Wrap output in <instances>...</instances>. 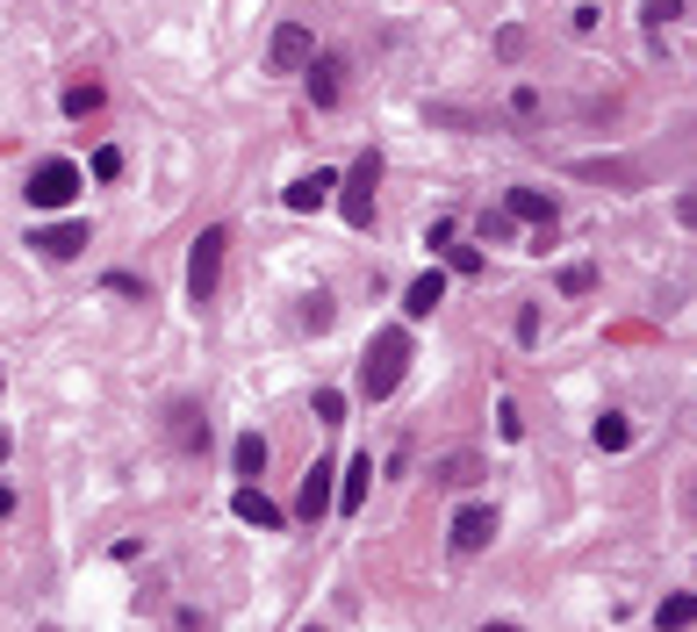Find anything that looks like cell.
<instances>
[{"label":"cell","mask_w":697,"mask_h":632,"mask_svg":"<svg viewBox=\"0 0 697 632\" xmlns=\"http://www.w3.org/2000/svg\"><path fill=\"white\" fill-rule=\"evenodd\" d=\"M402 374H410V331L388 324V331H374V345H366V359H360V389L374 395V403H388V395L402 389Z\"/></svg>","instance_id":"6da1fadb"},{"label":"cell","mask_w":697,"mask_h":632,"mask_svg":"<svg viewBox=\"0 0 697 632\" xmlns=\"http://www.w3.org/2000/svg\"><path fill=\"white\" fill-rule=\"evenodd\" d=\"M374 188H382V152H360V158H352V172L338 180V216H346L352 230L374 223Z\"/></svg>","instance_id":"7a4b0ae2"},{"label":"cell","mask_w":697,"mask_h":632,"mask_svg":"<svg viewBox=\"0 0 697 632\" xmlns=\"http://www.w3.org/2000/svg\"><path fill=\"white\" fill-rule=\"evenodd\" d=\"M224 252H230V230L209 223V230L194 238V252H188V302H209V295H216V281H224Z\"/></svg>","instance_id":"3957f363"},{"label":"cell","mask_w":697,"mask_h":632,"mask_svg":"<svg viewBox=\"0 0 697 632\" xmlns=\"http://www.w3.org/2000/svg\"><path fill=\"white\" fill-rule=\"evenodd\" d=\"M80 180H87V172L72 166V158H44V166L29 172L22 202H36V208H65V202H80Z\"/></svg>","instance_id":"277c9868"},{"label":"cell","mask_w":697,"mask_h":632,"mask_svg":"<svg viewBox=\"0 0 697 632\" xmlns=\"http://www.w3.org/2000/svg\"><path fill=\"white\" fill-rule=\"evenodd\" d=\"M266 65H274V72L316 65V36H310V22H280V29H274V44H266Z\"/></svg>","instance_id":"5b68a950"},{"label":"cell","mask_w":697,"mask_h":632,"mask_svg":"<svg viewBox=\"0 0 697 632\" xmlns=\"http://www.w3.org/2000/svg\"><path fill=\"white\" fill-rule=\"evenodd\" d=\"M332 481H338V467H332V461H310V475H302V496H296V517H302V525H316V517L338 503Z\"/></svg>","instance_id":"8992f818"},{"label":"cell","mask_w":697,"mask_h":632,"mask_svg":"<svg viewBox=\"0 0 697 632\" xmlns=\"http://www.w3.org/2000/svg\"><path fill=\"white\" fill-rule=\"evenodd\" d=\"M29 252H44V259H80V252H87V223H44V230H29Z\"/></svg>","instance_id":"52a82bcc"},{"label":"cell","mask_w":697,"mask_h":632,"mask_svg":"<svg viewBox=\"0 0 697 632\" xmlns=\"http://www.w3.org/2000/svg\"><path fill=\"white\" fill-rule=\"evenodd\" d=\"M310 102H316V108H338V102H346V58H338V51H316V65H310Z\"/></svg>","instance_id":"ba28073f"},{"label":"cell","mask_w":697,"mask_h":632,"mask_svg":"<svg viewBox=\"0 0 697 632\" xmlns=\"http://www.w3.org/2000/svg\"><path fill=\"white\" fill-rule=\"evenodd\" d=\"M489 539H496V511H489V503H468V511L454 517V553H482Z\"/></svg>","instance_id":"9c48e42d"},{"label":"cell","mask_w":697,"mask_h":632,"mask_svg":"<svg viewBox=\"0 0 697 632\" xmlns=\"http://www.w3.org/2000/svg\"><path fill=\"white\" fill-rule=\"evenodd\" d=\"M332 194H338V172H332V166H316V172H302V180H288V208H296V216L324 208Z\"/></svg>","instance_id":"30bf717a"},{"label":"cell","mask_w":697,"mask_h":632,"mask_svg":"<svg viewBox=\"0 0 697 632\" xmlns=\"http://www.w3.org/2000/svg\"><path fill=\"white\" fill-rule=\"evenodd\" d=\"M504 208H510V223H554V194H540V188H510Z\"/></svg>","instance_id":"8fae6325"},{"label":"cell","mask_w":697,"mask_h":632,"mask_svg":"<svg viewBox=\"0 0 697 632\" xmlns=\"http://www.w3.org/2000/svg\"><path fill=\"white\" fill-rule=\"evenodd\" d=\"M438 302H446V274H438V266H432V274H418V281H410V295H402L410 317H432Z\"/></svg>","instance_id":"7c38bea8"},{"label":"cell","mask_w":697,"mask_h":632,"mask_svg":"<svg viewBox=\"0 0 697 632\" xmlns=\"http://www.w3.org/2000/svg\"><path fill=\"white\" fill-rule=\"evenodd\" d=\"M230 503H238L244 525H260V532H274V525H280V503H274V496H260V489H238Z\"/></svg>","instance_id":"4fadbf2b"},{"label":"cell","mask_w":697,"mask_h":632,"mask_svg":"<svg viewBox=\"0 0 697 632\" xmlns=\"http://www.w3.org/2000/svg\"><path fill=\"white\" fill-rule=\"evenodd\" d=\"M366 481H374V461H360V453H352V467L338 475V511H360V503H366Z\"/></svg>","instance_id":"5bb4252c"},{"label":"cell","mask_w":697,"mask_h":632,"mask_svg":"<svg viewBox=\"0 0 697 632\" xmlns=\"http://www.w3.org/2000/svg\"><path fill=\"white\" fill-rule=\"evenodd\" d=\"M654 625H662V632H683V625H697V597H690V589H676V597H662V611H654Z\"/></svg>","instance_id":"9a60e30c"},{"label":"cell","mask_w":697,"mask_h":632,"mask_svg":"<svg viewBox=\"0 0 697 632\" xmlns=\"http://www.w3.org/2000/svg\"><path fill=\"white\" fill-rule=\"evenodd\" d=\"M597 445H604V453H626V445H633V417L604 410V417H597Z\"/></svg>","instance_id":"2e32d148"},{"label":"cell","mask_w":697,"mask_h":632,"mask_svg":"<svg viewBox=\"0 0 697 632\" xmlns=\"http://www.w3.org/2000/svg\"><path fill=\"white\" fill-rule=\"evenodd\" d=\"M108 94H101V80H80V86H65V116H94Z\"/></svg>","instance_id":"e0dca14e"},{"label":"cell","mask_w":697,"mask_h":632,"mask_svg":"<svg viewBox=\"0 0 697 632\" xmlns=\"http://www.w3.org/2000/svg\"><path fill=\"white\" fill-rule=\"evenodd\" d=\"M260 467H266V439H260V431H238V475L252 481Z\"/></svg>","instance_id":"ac0fdd59"},{"label":"cell","mask_w":697,"mask_h":632,"mask_svg":"<svg viewBox=\"0 0 697 632\" xmlns=\"http://www.w3.org/2000/svg\"><path fill=\"white\" fill-rule=\"evenodd\" d=\"M683 15V0H640V22L647 29H662V22H676Z\"/></svg>","instance_id":"d6986e66"},{"label":"cell","mask_w":697,"mask_h":632,"mask_svg":"<svg viewBox=\"0 0 697 632\" xmlns=\"http://www.w3.org/2000/svg\"><path fill=\"white\" fill-rule=\"evenodd\" d=\"M496 431H504V439H525V410H518V403H510V395H504V403H496Z\"/></svg>","instance_id":"ffe728a7"},{"label":"cell","mask_w":697,"mask_h":632,"mask_svg":"<svg viewBox=\"0 0 697 632\" xmlns=\"http://www.w3.org/2000/svg\"><path fill=\"white\" fill-rule=\"evenodd\" d=\"M173 439L188 445V453H202V417H194V410H180V417H173Z\"/></svg>","instance_id":"44dd1931"},{"label":"cell","mask_w":697,"mask_h":632,"mask_svg":"<svg viewBox=\"0 0 697 632\" xmlns=\"http://www.w3.org/2000/svg\"><path fill=\"white\" fill-rule=\"evenodd\" d=\"M94 180H122V152H116V144H101V152H94Z\"/></svg>","instance_id":"7402d4cb"},{"label":"cell","mask_w":697,"mask_h":632,"mask_svg":"<svg viewBox=\"0 0 697 632\" xmlns=\"http://www.w3.org/2000/svg\"><path fill=\"white\" fill-rule=\"evenodd\" d=\"M316 417H324V425H346V395L324 389V395H316Z\"/></svg>","instance_id":"603a6c76"},{"label":"cell","mask_w":697,"mask_h":632,"mask_svg":"<svg viewBox=\"0 0 697 632\" xmlns=\"http://www.w3.org/2000/svg\"><path fill=\"white\" fill-rule=\"evenodd\" d=\"M590 281H597V266H590V259H582V266H561V288H568V295H582Z\"/></svg>","instance_id":"cb8c5ba5"},{"label":"cell","mask_w":697,"mask_h":632,"mask_svg":"<svg viewBox=\"0 0 697 632\" xmlns=\"http://www.w3.org/2000/svg\"><path fill=\"white\" fill-rule=\"evenodd\" d=\"M482 475V461H474V453H454V461H446V481H474Z\"/></svg>","instance_id":"d4e9b609"},{"label":"cell","mask_w":697,"mask_h":632,"mask_svg":"<svg viewBox=\"0 0 697 632\" xmlns=\"http://www.w3.org/2000/svg\"><path fill=\"white\" fill-rule=\"evenodd\" d=\"M446 274H482V252H474V245H468V252H454V259H446Z\"/></svg>","instance_id":"484cf974"},{"label":"cell","mask_w":697,"mask_h":632,"mask_svg":"<svg viewBox=\"0 0 697 632\" xmlns=\"http://www.w3.org/2000/svg\"><path fill=\"white\" fill-rule=\"evenodd\" d=\"M676 216H683V223H690V230H697V194H683V208H676Z\"/></svg>","instance_id":"4316f807"},{"label":"cell","mask_w":697,"mask_h":632,"mask_svg":"<svg viewBox=\"0 0 697 632\" xmlns=\"http://www.w3.org/2000/svg\"><path fill=\"white\" fill-rule=\"evenodd\" d=\"M482 632H525V625H482Z\"/></svg>","instance_id":"83f0119b"},{"label":"cell","mask_w":697,"mask_h":632,"mask_svg":"<svg viewBox=\"0 0 697 632\" xmlns=\"http://www.w3.org/2000/svg\"><path fill=\"white\" fill-rule=\"evenodd\" d=\"M310 632H316V625H310Z\"/></svg>","instance_id":"f1b7e54d"}]
</instances>
